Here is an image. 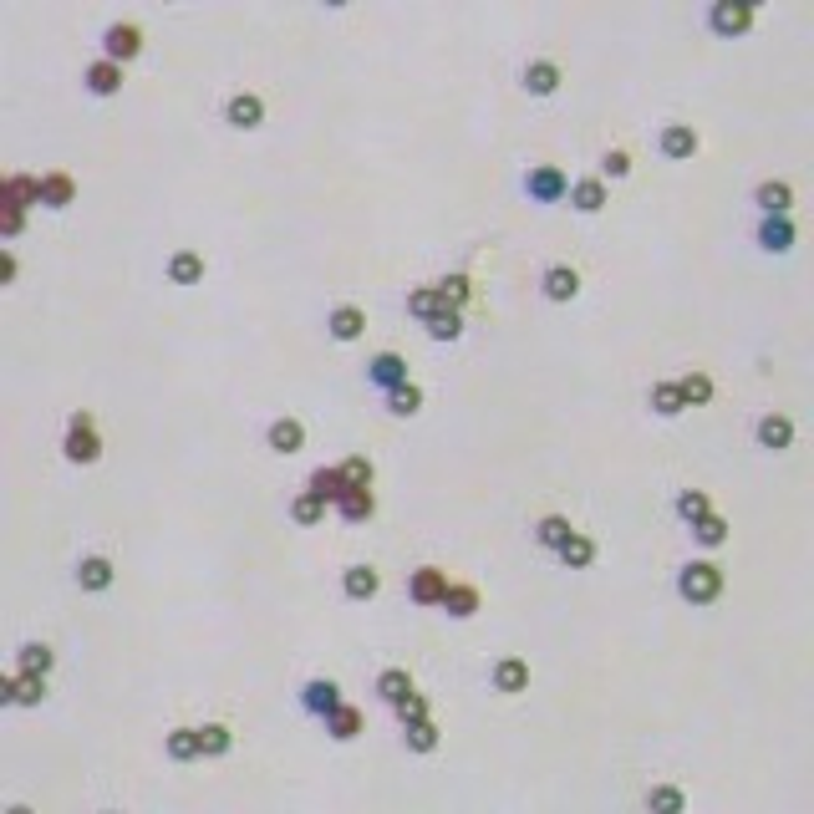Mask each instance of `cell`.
Here are the masks:
<instances>
[{"label":"cell","instance_id":"cell-2","mask_svg":"<svg viewBox=\"0 0 814 814\" xmlns=\"http://www.w3.org/2000/svg\"><path fill=\"white\" fill-rule=\"evenodd\" d=\"M519 194H525L535 209H555L570 194V173L560 163H525V173H519Z\"/></svg>","mask_w":814,"mask_h":814},{"label":"cell","instance_id":"cell-3","mask_svg":"<svg viewBox=\"0 0 814 814\" xmlns=\"http://www.w3.org/2000/svg\"><path fill=\"white\" fill-rule=\"evenodd\" d=\"M62 458L77 463V469H92V463L102 458V433H97V418L87 413H72L67 418V438H62Z\"/></svg>","mask_w":814,"mask_h":814},{"label":"cell","instance_id":"cell-31","mask_svg":"<svg viewBox=\"0 0 814 814\" xmlns=\"http://www.w3.org/2000/svg\"><path fill=\"white\" fill-rule=\"evenodd\" d=\"M530 535H535V545H540V550H550V555H555V550H560V545L575 535V525H570V514H540Z\"/></svg>","mask_w":814,"mask_h":814},{"label":"cell","instance_id":"cell-20","mask_svg":"<svg viewBox=\"0 0 814 814\" xmlns=\"http://www.w3.org/2000/svg\"><path fill=\"white\" fill-rule=\"evenodd\" d=\"M438 611H443L448 621H469V616H479V586H469V580H448V591H443Z\"/></svg>","mask_w":814,"mask_h":814},{"label":"cell","instance_id":"cell-15","mask_svg":"<svg viewBox=\"0 0 814 814\" xmlns=\"http://www.w3.org/2000/svg\"><path fill=\"white\" fill-rule=\"evenodd\" d=\"M72 580H77L82 596H102V591H112V580H118V565H112L107 555H82Z\"/></svg>","mask_w":814,"mask_h":814},{"label":"cell","instance_id":"cell-27","mask_svg":"<svg viewBox=\"0 0 814 814\" xmlns=\"http://www.w3.org/2000/svg\"><path fill=\"white\" fill-rule=\"evenodd\" d=\"M163 753H168L173 764H194V759H204V753H199V728L173 723V728L163 733Z\"/></svg>","mask_w":814,"mask_h":814},{"label":"cell","instance_id":"cell-13","mask_svg":"<svg viewBox=\"0 0 814 814\" xmlns=\"http://www.w3.org/2000/svg\"><path fill=\"white\" fill-rule=\"evenodd\" d=\"M362 377H367V387H377V392H392V387H402V382H413V377H407V357H402V352H377V357H367Z\"/></svg>","mask_w":814,"mask_h":814},{"label":"cell","instance_id":"cell-45","mask_svg":"<svg viewBox=\"0 0 814 814\" xmlns=\"http://www.w3.org/2000/svg\"><path fill=\"white\" fill-rule=\"evenodd\" d=\"M326 509H331V504H326L316 489H301L296 499H290V519H296V525H321Z\"/></svg>","mask_w":814,"mask_h":814},{"label":"cell","instance_id":"cell-43","mask_svg":"<svg viewBox=\"0 0 814 814\" xmlns=\"http://www.w3.org/2000/svg\"><path fill=\"white\" fill-rule=\"evenodd\" d=\"M438 296H443V306H458V311H463V306L474 301V275H469V270L443 275V280H438Z\"/></svg>","mask_w":814,"mask_h":814},{"label":"cell","instance_id":"cell-26","mask_svg":"<svg viewBox=\"0 0 814 814\" xmlns=\"http://www.w3.org/2000/svg\"><path fill=\"white\" fill-rule=\"evenodd\" d=\"M72 199H77V179H72V173H62V168L41 173V209L62 214V209H72Z\"/></svg>","mask_w":814,"mask_h":814},{"label":"cell","instance_id":"cell-49","mask_svg":"<svg viewBox=\"0 0 814 814\" xmlns=\"http://www.w3.org/2000/svg\"><path fill=\"white\" fill-rule=\"evenodd\" d=\"M306 489H316L326 504H336V499L346 494V479H341V469H336V463H321V469L306 479Z\"/></svg>","mask_w":814,"mask_h":814},{"label":"cell","instance_id":"cell-32","mask_svg":"<svg viewBox=\"0 0 814 814\" xmlns=\"http://www.w3.org/2000/svg\"><path fill=\"white\" fill-rule=\"evenodd\" d=\"M677 392H682V402H687V407H708V402H713V392H718V382H713L703 367H687V372L677 377Z\"/></svg>","mask_w":814,"mask_h":814},{"label":"cell","instance_id":"cell-10","mask_svg":"<svg viewBox=\"0 0 814 814\" xmlns=\"http://www.w3.org/2000/svg\"><path fill=\"white\" fill-rule=\"evenodd\" d=\"M296 697H301V713L321 723L326 713H336V708H341V682H336V677H306Z\"/></svg>","mask_w":814,"mask_h":814},{"label":"cell","instance_id":"cell-38","mask_svg":"<svg viewBox=\"0 0 814 814\" xmlns=\"http://www.w3.org/2000/svg\"><path fill=\"white\" fill-rule=\"evenodd\" d=\"M413 687H418V682H413V672H407V667H382V672H377V682H372V692L382 697L387 708L397 703V697H407Z\"/></svg>","mask_w":814,"mask_h":814},{"label":"cell","instance_id":"cell-44","mask_svg":"<svg viewBox=\"0 0 814 814\" xmlns=\"http://www.w3.org/2000/svg\"><path fill=\"white\" fill-rule=\"evenodd\" d=\"M642 804H647L652 814H682V809H687V794H682L677 784H652V789L642 794Z\"/></svg>","mask_w":814,"mask_h":814},{"label":"cell","instance_id":"cell-16","mask_svg":"<svg viewBox=\"0 0 814 814\" xmlns=\"http://www.w3.org/2000/svg\"><path fill=\"white\" fill-rule=\"evenodd\" d=\"M224 123L235 128V133L265 128V97H260V92H235V97L224 102Z\"/></svg>","mask_w":814,"mask_h":814},{"label":"cell","instance_id":"cell-33","mask_svg":"<svg viewBox=\"0 0 814 814\" xmlns=\"http://www.w3.org/2000/svg\"><path fill=\"white\" fill-rule=\"evenodd\" d=\"M687 535H692V545L718 550V545H728V519H723L718 509H708L703 519H692V525H687Z\"/></svg>","mask_w":814,"mask_h":814},{"label":"cell","instance_id":"cell-12","mask_svg":"<svg viewBox=\"0 0 814 814\" xmlns=\"http://www.w3.org/2000/svg\"><path fill=\"white\" fill-rule=\"evenodd\" d=\"M657 148H662V158H672V163H692L697 153H703V138H697L692 123H662Z\"/></svg>","mask_w":814,"mask_h":814},{"label":"cell","instance_id":"cell-30","mask_svg":"<svg viewBox=\"0 0 814 814\" xmlns=\"http://www.w3.org/2000/svg\"><path fill=\"white\" fill-rule=\"evenodd\" d=\"M423 387L418 382H402V387H392V392H382V407H387V418H418L423 413Z\"/></svg>","mask_w":814,"mask_h":814},{"label":"cell","instance_id":"cell-50","mask_svg":"<svg viewBox=\"0 0 814 814\" xmlns=\"http://www.w3.org/2000/svg\"><path fill=\"white\" fill-rule=\"evenodd\" d=\"M392 718H397V723H413V718H433V708H428V697L413 687L407 697H397V703H392Z\"/></svg>","mask_w":814,"mask_h":814},{"label":"cell","instance_id":"cell-25","mask_svg":"<svg viewBox=\"0 0 814 814\" xmlns=\"http://www.w3.org/2000/svg\"><path fill=\"white\" fill-rule=\"evenodd\" d=\"M321 728H326V738H331V743H352V738H362L367 718H362V708L341 703L336 713H326V718H321Z\"/></svg>","mask_w":814,"mask_h":814},{"label":"cell","instance_id":"cell-19","mask_svg":"<svg viewBox=\"0 0 814 814\" xmlns=\"http://www.w3.org/2000/svg\"><path fill=\"white\" fill-rule=\"evenodd\" d=\"M565 199H570L575 214H601V209L611 204V189L596 179V173H586V179H570V194H565Z\"/></svg>","mask_w":814,"mask_h":814},{"label":"cell","instance_id":"cell-18","mask_svg":"<svg viewBox=\"0 0 814 814\" xmlns=\"http://www.w3.org/2000/svg\"><path fill=\"white\" fill-rule=\"evenodd\" d=\"M265 448L280 458H296L306 448V423L301 418H270L265 423Z\"/></svg>","mask_w":814,"mask_h":814},{"label":"cell","instance_id":"cell-8","mask_svg":"<svg viewBox=\"0 0 814 814\" xmlns=\"http://www.w3.org/2000/svg\"><path fill=\"white\" fill-rule=\"evenodd\" d=\"M443 591H448V570H443V565H418V570H407V601H413V606L438 611Z\"/></svg>","mask_w":814,"mask_h":814},{"label":"cell","instance_id":"cell-7","mask_svg":"<svg viewBox=\"0 0 814 814\" xmlns=\"http://www.w3.org/2000/svg\"><path fill=\"white\" fill-rule=\"evenodd\" d=\"M753 443H759L764 453H789L794 448V418L779 413V407L759 413V418H753Z\"/></svg>","mask_w":814,"mask_h":814},{"label":"cell","instance_id":"cell-5","mask_svg":"<svg viewBox=\"0 0 814 814\" xmlns=\"http://www.w3.org/2000/svg\"><path fill=\"white\" fill-rule=\"evenodd\" d=\"M753 245H759L764 255H794L799 229H794L789 214H759V224H753Z\"/></svg>","mask_w":814,"mask_h":814},{"label":"cell","instance_id":"cell-1","mask_svg":"<svg viewBox=\"0 0 814 814\" xmlns=\"http://www.w3.org/2000/svg\"><path fill=\"white\" fill-rule=\"evenodd\" d=\"M677 596L687 601V606H713V601H723V591H728V575H723V565L718 560H687V565H677Z\"/></svg>","mask_w":814,"mask_h":814},{"label":"cell","instance_id":"cell-39","mask_svg":"<svg viewBox=\"0 0 814 814\" xmlns=\"http://www.w3.org/2000/svg\"><path fill=\"white\" fill-rule=\"evenodd\" d=\"M6 209H41V179H31V173H11V179H6Z\"/></svg>","mask_w":814,"mask_h":814},{"label":"cell","instance_id":"cell-37","mask_svg":"<svg viewBox=\"0 0 814 814\" xmlns=\"http://www.w3.org/2000/svg\"><path fill=\"white\" fill-rule=\"evenodd\" d=\"M204 270H209V265H204L199 250H173V255H168V280H173V285H199Z\"/></svg>","mask_w":814,"mask_h":814},{"label":"cell","instance_id":"cell-42","mask_svg":"<svg viewBox=\"0 0 814 814\" xmlns=\"http://www.w3.org/2000/svg\"><path fill=\"white\" fill-rule=\"evenodd\" d=\"M423 331H428V341H458V336H463V311H458V306H438V311L423 321Z\"/></svg>","mask_w":814,"mask_h":814},{"label":"cell","instance_id":"cell-41","mask_svg":"<svg viewBox=\"0 0 814 814\" xmlns=\"http://www.w3.org/2000/svg\"><path fill=\"white\" fill-rule=\"evenodd\" d=\"M336 469H341L346 489H372V484H377V463H372L367 453H346V458L336 463Z\"/></svg>","mask_w":814,"mask_h":814},{"label":"cell","instance_id":"cell-36","mask_svg":"<svg viewBox=\"0 0 814 814\" xmlns=\"http://www.w3.org/2000/svg\"><path fill=\"white\" fill-rule=\"evenodd\" d=\"M229 748H235V728H229L224 718L199 723V753H204V759H224Z\"/></svg>","mask_w":814,"mask_h":814},{"label":"cell","instance_id":"cell-35","mask_svg":"<svg viewBox=\"0 0 814 814\" xmlns=\"http://www.w3.org/2000/svg\"><path fill=\"white\" fill-rule=\"evenodd\" d=\"M397 728H402V748L407 753H433L443 743V733H438L433 718H413V723H397Z\"/></svg>","mask_w":814,"mask_h":814},{"label":"cell","instance_id":"cell-48","mask_svg":"<svg viewBox=\"0 0 814 814\" xmlns=\"http://www.w3.org/2000/svg\"><path fill=\"white\" fill-rule=\"evenodd\" d=\"M438 306H443L438 285H413V290H407V301H402V311L413 316V321H428V316H433Z\"/></svg>","mask_w":814,"mask_h":814},{"label":"cell","instance_id":"cell-29","mask_svg":"<svg viewBox=\"0 0 814 814\" xmlns=\"http://www.w3.org/2000/svg\"><path fill=\"white\" fill-rule=\"evenodd\" d=\"M331 509L346 519V525H367V519H377V494L372 489H346Z\"/></svg>","mask_w":814,"mask_h":814},{"label":"cell","instance_id":"cell-51","mask_svg":"<svg viewBox=\"0 0 814 814\" xmlns=\"http://www.w3.org/2000/svg\"><path fill=\"white\" fill-rule=\"evenodd\" d=\"M0 229H6V240H16L26 229V209H6V219H0Z\"/></svg>","mask_w":814,"mask_h":814},{"label":"cell","instance_id":"cell-14","mask_svg":"<svg viewBox=\"0 0 814 814\" xmlns=\"http://www.w3.org/2000/svg\"><path fill=\"white\" fill-rule=\"evenodd\" d=\"M341 596L346 601H377L382 596V570L367 565V560H352L341 570Z\"/></svg>","mask_w":814,"mask_h":814},{"label":"cell","instance_id":"cell-40","mask_svg":"<svg viewBox=\"0 0 814 814\" xmlns=\"http://www.w3.org/2000/svg\"><path fill=\"white\" fill-rule=\"evenodd\" d=\"M647 407H652L657 418H682V413H687L677 382H652V387H647Z\"/></svg>","mask_w":814,"mask_h":814},{"label":"cell","instance_id":"cell-46","mask_svg":"<svg viewBox=\"0 0 814 814\" xmlns=\"http://www.w3.org/2000/svg\"><path fill=\"white\" fill-rule=\"evenodd\" d=\"M708 509H713L708 489H677V499H672V514L682 519V525H692V519H703Z\"/></svg>","mask_w":814,"mask_h":814},{"label":"cell","instance_id":"cell-24","mask_svg":"<svg viewBox=\"0 0 814 814\" xmlns=\"http://www.w3.org/2000/svg\"><path fill=\"white\" fill-rule=\"evenodd\" d=\"M753 204H759V214H789L794 209V184L789 179H759L753 184Z\"/></svg>","mask_w":814,"mask_h":814},{"label":"cell","instance_id":"cell-23","mask_svg":"<svg viewBox=\"0 0 814 814\" xmlns=\"http://www.w3.org/2000/svg\"><path fill=\"white\" fill-rule=\"evenodd\" d=\"M82 87H87L92 97H118V92H123V67L107 62V56H97V62L82 72Z\"/></svg>","mask_w":814,"mask_h":814},{"label":"cell","instance_id":"cell-9","mask_svg":"<svg viewBox=\"0 0 814 814\" xmlns=\"http://www.w3.org/2000/svg\"><path fill=\"white\" fill-rule=\"evenodd\" d=\"M540 296H545L550 306H570V301H580V270L565 265V260L545 265V270H540Z\"/></svg>","mask_w":814,"mask_h":814},{"label":"cell","instance_id":"cell-21","mask_svg":"<svg viewBox=\"0 0 814 814\" xmlns=\"http://www.w3.org/2000/svg\"><path fill=\"white\" fill-rule=\"evenodd\" d=\"M362 331H367V311L362 306H331L326 311V336L331 341H362Z\"/></svg>","mask_w":814,"mask_h":814},{"label":"cell","instance_id":"cell-4","mask_svg":"<svg viewBox=\"0 0 814 814\" xmlns=\"http://www.w3.org/2000/svg\"><path fill=\"white\" fill-rule=\"evenodd\" d=\"M102 56H107V62H118V67L138 62V56H143V26H138V21H112V26H102Z\"/></svg>","mask_w":814,"mask_h":814},{"label":"cell","instance_id":"cell-34","mask_svg":"<svg viewBox=\"0 0 814 814\" xmlns=\"http://www.w3.org/2000/svg\"><path fill=\"white\" fill-rule=\"evenodd\" d=\"M51 667H56V647L41 642V636H31V642L16 647V672H46L51 677Z\"/></svg>","mask_w":814,"mask_h":814},{"label":"cell","instance_id":"cell-6","mask_svg":"<svg viewBox=\"0 0 814 814\" xmlns=\"http://www.w3.org/2000/svg\"><path fill=\"white\" fill-rule=\"evenodd\" d=\"M753 16H759V11H753L748 0H713V6H708V31L723 36V41H733V36H748L753 31Z\"/></svg>","mask_w":814,"mask_h":814},{"label":"cell","instance_id":"cell-28","mask_svg":"<svg viewBox=\"0 0 814 814\" xmlns=\"http://www.w3.org/2000/svg\"><path fill=\"white\" fill-rule=\"evenodd\" d=\"M596 555H601V545H596L586 530H575V535H570V540L555 550V560H560L565 570H591V565H596Z\"/></svg>","mask_w":814,"mask_h":814},{"label":"cell","instance_id":"cell-47","mask_svg":"<svg viewBox=\"0 0 814 814\" xmlns=\"http://www.w3.org/2000/svg\"><path fill=\"white\" fill-rule=\"evenodd\" d=\"M631 168H636V163H631V148L616 143V148L601 153V173H596V179H601V184H621V179H631Z\"/></svg>","mask_w":814,"mask_h":814},{"label":"cell","instance_id":"cell-52","mask_svg":"<svg viewBox=\"0 0 814 814\" xmlns=\"http://www.w3.org/2000/svg\"><path fill=\"white\" fill-rule=\"evenodd\" d=\"M16 275H21V260H16V250H6V255H0V280L11 285Z\"/></svg>","mask_w":814,"mask_h":814},{"label":"cell","instance_id":"cell-17","mask_svg":"<svg viewBox=\"0 0 814 814\" xmlns=\"http://www.w3.org/2000/svg\"><path fill=\"white\" fill-rule=\"evenodd\" d=\"M519 87H525V97H555L560 92V62H550V56H530V62L519 67Z\"/></svg>","mask_w":814,"mask_h":814},{"label":"cell","instance_id":"cell-11","mask_svg":"<svg viewBox=\"0 0 814 814\" xmlns=\"http://www.w3.org/2000/svg\"><path fill=\"white\" fill-rule=\"evenodd\" d=\"M0 703L11 708H41L46 703V672H16L0 682Z\"/></svg>","mask_w":814,"mask_h":814},{"label":"cell","instance_id":"cell-22","mask_svg":"<svg viewBox=\"0 0 814 814\" xmlns=\"http://www.w3.org/2000/svg\"><path fill=\"white\" fill-rule=\"evenodd\" d=\"M489 687L504 692V697L525 692V687H530V662H525V657H499V662L489 667Z\"/></svg>","mask_w":814,"mask_h":814}]
</instances>
